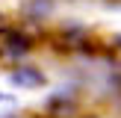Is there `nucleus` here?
I'll list each match as a JSON object with an SVG mask.
<instances>
[{
  "label": "nucleus",
  "mask_w": 121,
  "mask_h": 118,
  "mask_svg": "<svg viewBox=\"0 0 121 118\" xmlns=\"http://www.w3.org/2000/svg\"><path fill=\"white\" fill-rule=\"evenodd\" d=\"M35 35L30 33L24 24H0V59L6 62H24L30 53L35 50Z\"/></svg>",
  "instance_id": "1"
},
{
  "label": "nucleus",
  "mask_w": 121,
  "mask_h": 118,
  "mask_svg": "<svg viewBox=\"0 0 121 118\" xmlns=\"http://www.w3.org/2000/svg\"><path fill=\"white\" fill-rule=\"evenodd\" d=\"M41 112H44V118H74L80 112V94L74 88H56L44 97Z\"/></svg>",
  "instance_id": "2"
},
{
  "label": "nucleus",
  "mask_w": 121,
  "mask_h": 118,
  "mask_svg": "<svg viewBox=\"0 0 121 118\" xmlns=\"http://www.w3.org/2000/svg\"><path fill=\"white\" fill-rule=\"evenodd\" d=\"M9 83L18 88H41L47 83V74L41 71V65L33 62H15L9 68Z\"/></svg>",
  "instance_id": "3"
},
{
  "label": "nucleus",
  "mask_w": 121,
  "mask_h": 118,
  "mask_svg": "<svg viewBox=\"0 0 121 118\" xmlns=\"http://www.w3.org/2000/svg\"><path fill=\"white\" fill-rule=\"evenodd\" d=\"M53 12V0H30L27 3V24H41L47 15Z\"/></svg>",
  "instance_id": "4"
},
{
  "label": "nucleus",
  "mask_w": 121,
  "mask_h": 118,
  "mask_svg": "<svg viewBox=\"0 0 121 118\" xmlns=\"http://www.w3.org/2000/svg\"><path fill=\"white\" fill-rule=\"evenodd\" d=\"M74 118H106L104 112H98V109H86V112H77Z\"/></svg>",
  "instance_id": "5"
},
{
  "label": "nucleus",
  "mask_w": 121,
  "mask_h": 118,
  "mask_svg": "<svg viewBox=\"0 0 121 118\" xmlns=\"http://www.w3.org/2000/svg\"><path fill=\"white\" fill-rule=\"evenodd\" d=\"M109 47H112V50H118V53H121V33H115V35L109 38Z\"/></svg>",
  "instance_id": "6"
},
{
  "label": "nucleus",
  "mask_w": 121,
  "mask_h": 118,
  "mask_svg": "<svg viewBox=\"0 0 121 118\" xmlns=\"http://www.w3.org/2000/svg\"><path fill=\"white\" fill-rule=\"evenodd\" d=\"M0 100H3V103H12V100H15V94H0Z\"/></svg>",
  "instance_id": "7"
},
{
  "label": "nucleus",
  "mask_w": 121,
  "mask_h": 118,
  "mask_svg": "<svg viewBox=\"0 0 121 118\" xmlns=\"http://www.w3.org/2000/svg\"><path fill=\"white\" fill-rule=\"evenodd\" d=\"M0 24H3V12H0Z\"/></svg>",
  "instance_id": "8"
}]
</instances>
